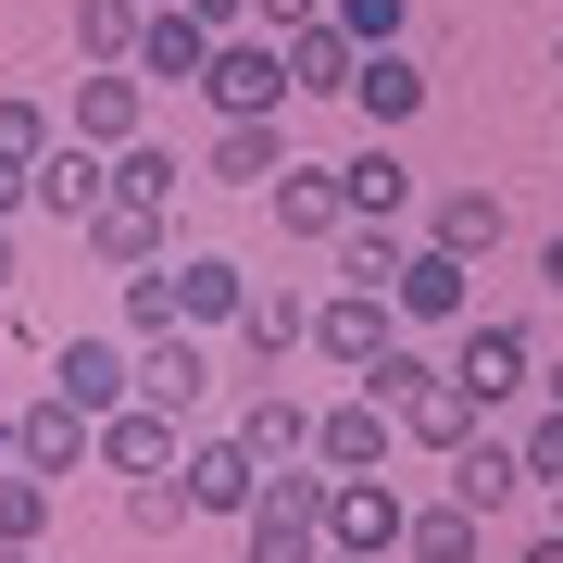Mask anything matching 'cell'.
Wrapping results in <instances>:
<instances>
[{
    "mask_svg": "<svg viewBox=\"0 0 563 563\" xmlns=\"http://www.w3.org/2000/svg\"><path fill=\"white\" fill-rule=\"evenodd\" d=\"M201 101H213V125H225V113H288V51H276V25H225L213 63H201Z\"/></svg>",
    "mask_w": 563,
    "mask_h": 563,
    "instance_id": "obj_1",
    "label": "cell"
},
{
    "mask_svg": "<svg viewBox=\"0 0 563 563\" xmlns=\"http://www.w3.org/2000/svg\"><path fill=\"white\" fill-rule=\"evenodd\" d=\"M0 439H13V463H25V476H51V488H63V476H101V413H76L63 388H38Z\"/></svg>",
    "mask_w": 563,
    "mask_h": 563,
    "instance_id": "obj_2",
    "label": "cell"
},
{
    "mask_svg": "<svg viewBox=\"0 0 563 563\" xmlns=\"http://www.w3.org/2000/svg\"><path fill=\"white\" fill-rule=\"evenodd\" d=\"M451 376L476 388V413H501L514 388H539V339H526L514 313H463L451 325Z\"/></svg>",
    "mask_w": 563,
    "mask_h": 563,
    "instance_id": "obj_3",
    "label": "cell"
},
{
    "mask_svg": "<svg viewBox=\"0 0 563 563\" xmlns=\"http://www.w3.org/2000/svg\"><path fill=\"white\" fill-rule=\"evenodd\" d=\"M63 139H88V151L151 139V76H139V63H88V76H76V101H63Z\"/></svg>",
    "mask_w": 563,
    "mask_h": 563,
    "instance_id": "obj_4",
    "label": "cell"
},
{
    "mask_svg": "<svg viewBox=\"0 0 563 563\" xmlns=\"http://www.w3.org/2000/svg\"><path fill=\"white\" fill-rule=\"evenodd\" d=\"M388 339H401V301H388V288H325L313 301V363H339V376H363V363H376Z\"/></svg>",
    "mask_w": 563,
    "mask_h": 563,
    "instance_id": "obj_5",
    "label": "cell"
},
{
    "mask_svg": "<svg viewBox=\"0 0 563 563\" xmlns=\"http://www.w3.org/2000/svg\"><path fill=\"white\" fill-rule=\"evenodd\" d=\"M176 476H188V501H201L213 526H239V514L263 501V451L239 439V426H201V439L176 451Z\"/></svg>",
    "mask_w": 563,
    "mask_h": 563,
    "instance_id": "obj_6",
    "label": "cell"
},
{
    "mask_svg": "<svg viewBox=\"0 0 563 563\" xmlns=\"http://www.w3.org/2000/svg\"><path fill=\"white\" fill-rule=\"evenodd\" d=\"M139 401H163V413L213 401V325H151L139 339Z\"/></svg>",
    "mask_w": 563,
    "mask_h": 563,
    "instance_id": "obj_7",
    "label": "cell"
},
{
    "mask_svg": "<svg viewBox=\"0 0 563 563\" xmlns=\"http://www.w3.org/2000/svg\"><path fill=\"white\" fill-rule=\"evenodd\" d=\"M439 463H451V501H463V514H488V526H501V514L526 501V451L501 439V426H463V439H451Z\"/></svg>",
    "mask_w": 563,
    "mask_h": 563,
    "instance_id": "obj_8",
    "label": "cell"
},
{
    "mask_svg": "<svg viewBox=\"0 0 563 563\" xmlns=\"http://www.w3.org/2000/svg\"><path fill=\"white\" fill-rule=\"evenodd\" d=\"M388 451H401V413L363 401V388L313 413V463H325V476H388Z\"/></svg>",
    "mask_w": 563,
    "mask_h": 563,
    "instance_id": "obj_9",
    "label": "cell"
},
{
    "mask_svg": "<svg viewBox=\"0 0 563 563\" xmlns=\"http://www.w3.org/2000/svg\"><path fill=\"white\" fill-rule=\"evenodd\" d=\"M76 239H88V263H113V276H139V263H163V251H176V201H139V188H113V201L88 213Z\"/></svg>",
    "mask_w": 563,
    "mask_h": 563,
    "instance_id": "obj_10",
    "label": "cell"
},
{
    "mask_svg": "<svg viewBox=\"0 0 563 563\" xmlns=\"http://www.w3.org/2000/svg\"><path fill=\"white\" fill-rule=\"evenodd\" d=\"M288 163H301V151H288V113H225V125H213V151H201V176H213V188H251V201H263Z\"/></svg>",
    "mask_w": 563,
    "mask_h": 563,
    "instance_id": "obj_11",
    "label": "cell"
},
{
    "mask_svg": "<svg viewBox=\"0 0 563 563\" xmlns=\"http://www.w3.org/2000/svg\"><path fill=\"white\" fill-rule=\"evenodd\" d=\"M176 451H188V413H163V401L101 413V476H176Z\"/></svg>",
    "mask_w": 563,
    "mask_h": 563,
    "instance_id": "obj_12",
    "label": "cell"
},
{
    "mask_svg": "<svg viewBox=\"0 0 563 563\" xmlns=\"http://www.w3.org/2000/svg\"><path fill=\"white\" fill-rule=\"evenodd\" d=\"M276 239H301V251H339V225H351V188H339V163H288L276 188Z\"/></svg>",
    "mask_w": 563,
    "mask_h": 563,
    "instance_id": "obj_13",
    "label": "cell"
},
{
    "mask_svg": "<svg viewBox=\"0 0 563 563\" xmlns=\"http://www.w3.org/2000/svg\"><path fill=\"white\" fill-rule=\"evenodd\" d=\"M51 388H63L76 413L139 401V339H63V351H51Z\"/></svg>",
    "mask_w": 563,
    "mask_h": 563,
    "instance_id": "obj_14",
    "label": "cell"
},
{
    "mask_svg": "<svg viewBox=\"0 0 563 563\" xmlns=\"http://www.w3.org/2000/svg\"><path fill=\"white\" fill-rule=\"evenodd\" d=\"M401 488H388V476H339V488H325V539H339V551H376V563H401Z\"/></svg>",
    "mask_w": 563,
    "mask_h": 563,
    "instance_id": "obj_15",
    "label": "cell"
},
{
    "mask_svg": "<svg viewBox=\"0 0 563 563\" xmlns=\"http://www.w3.org/2000/svg\"><path fill=\"white\" fill-rule=\"evenodd\" d=\"M351 113L376 125V139H401V125L426 113V63H413V38H388V51L351 63Z\"/></svg>",
    "mask_w": 563,
    "mask_h": 563,
    "instance_id": "obj_16",
    "label": "cell"
},
{
    "mask_svg": "<svg viewBox=\"0 0 563 563\" xmlns=\"http://www.w3.org/2000/svg\"><path fill=\"white\" fill-rule=\"evenodd\" d=\"M388 301H401V325H463V313H476V263L439 251V239H413V263H401Z\"/></svg>",
    "mask_w": 563,
    "mask_h": 563,
    "instance_id": "obj_17",
    "label": "cell"
},
{
    "mask_svg": "<svg viewBox=\"0 0 563 563\" xmlns=\"http://www.w3.org/2000/svg\"><path fill=\"white\" fill-rule=\"evenodd\" d=\"M239 351H251V388L276 376L288 351H313V288H288V276L251 288V301H239Z\"/></svg>",
    "mask_w": 563,
    "mask_h": 563,
    "instance_id": "obj_18",
    "label": "cell"
},
{
    "mask_svg": "<svg viewBox=\"0 0 563 563\" xmlns=\"http://www.w3.org/2000/svg\"><path fill=\"white\" fill-rule=\"evenodd\" d=\"M288 101H351V63H363V38H351V25L339 13H313V25H288Z\"/></svg>",
    "mask_w": 563,
    "mask_h": 563,
    "instance_id": "obj_19",
    "label": "cell"
},
{
    "mask_svg": "<svg viewBox=\"0 0 563 563\" xmlns=\"http://www.w3.org/2000/svg\"><path fill=\"white\" fill-rule=\"evenodd\" d=\"M101 201H113V151L51 139V151H38V213H51V225H88Z\"/></svg>",
    "mask_w": 563,
    "mask_h": 563,
    "instance_id": "obj_20",
    "label": "cell"
},
{
    "mask_svg": "<svg viewBox=\"0 0 563 563\" xmlns=\"http://www.w3.org/2000/svg\"><path fill=\"white\" fill-rule=\"evenodd\" d=\"M201 63H213V25L188 13V0H151V25H139V76H151V88H201Z\"/></svg>",
    "mask_w": 563,
    "mask_h": 563,
    "instance_id": "obj_21",
    "label": "cell"
},
{
    "mask_svg": "<svg viewBox=\"0 0 563 563\" xmlns=\"http://www.w3.org/2000/svg\"><path fill=\"white\" fill-rule=\"evenodd\" d=\"M388 413H401V439H413V451H451L463 426H488V413H476V388H463L451 363H426V376H413V388H401Z\"/></svg>",
    "mask_w": 563,
    "mask_h": 563,
    "instance_id": "obj_22",
    "label": "cell"
},
{
    "mask_svg": "<svg viewBox=\"0 0 563 563\" xmlns=\"http://www.w3.org/2000/svg\"><path fill=\"white\" fill-rule=\"evenodd\" d=\"M426 239L463 251V263H488L514 239V201H501V188H439V201H426Z\"/></svg>",
    "mask_w": 563,
    "mask_h": 563,
    "instance_id": "obj_23",
    "label": "cell"
},
{
    "mask_svg": "<svg viewBox=\"0 0 563 563\" xmlns=\"http://www.w3.org/2000/svg\"><path fill=\"white\" fill-rule=\"evenodd\" d=\"M251 301V263H225V251H176V313L188 325H239Z\"/></svg>",
    "mask_w": 563,
    "mask_h": 563,
    "instance_id": "obj_24",
    "label": "cell"
},
{
    "mask_svg": "<svg viewBox=\"0 0 563 563\" xmlns=\"http://www.w3.org/2000/svg\"><path fill=\"white\" fill-rule=\"evenodd\" d=\"M339 188H351V213H376V225H401V213H413V163L388 151V139H363V151L339 163Z\"/></svg>",
    "mask_w": 563,
    "mask_h": 563,
    "instance_id": "obj_25",
    "label": "cell"
},
{
    "mask_svg": "<svg viewBox=\"0 0 563 563\" xmlns=\"http://www.w3.org/2000/svg\"><path fill=\"white\" fill-rule=\"evenodd\" d=\"M239 439H251L263 463H301V451H313V401H288V388L263 376L251 401H239Z\"/></svg>",
    "mask_w": 563,
    "mask_h": 563,
    "instance_id": "obj_26",
    "label": "cell"
},
{
    "mask_svg": "<svg viewBox=\"0 0 563 563\" xmlns=\"http://www.w3.org/2000/svg\"><path fill=\"white\" fill-rule=\"evenodd\" d=\"M401 263H413L401 225H376V213H351V225H339V276H351V288H401Z\"/></svg>",
    "mask_w": 563,
    "mask_h": 563,
    "instance_id": "obj_27",
    "label": "cell"
},
{
    "mask_svg": "<svg viewBox=\"0 0 563 563\" xmlns=\"http://www.w3.org/2000/svg\"><path fill=\"white\" fill-rule=\"evenodd\" d=\"M201 501H188V476H125V539H188Z\"/></svg>",
    "mask_w": 563,
    "mask_h": 563,
    "instance_id": "obj_28",
    "label": "cell"
},
{
    "mask_svg": "<svg viewBox=\"0 0 563 563\" xmlns=\"http://www.w3.org/2000/svg\"><path fill=\"white\" fill-rule=\"evenodd\" d=\"M476 539H488V514L439 501V514H413V526H401V563H476Z\"/></svg>",
    "mask_w": 563,
    "mask_h": 563,
    "instance_id": "obj_29",
    "label": "cell"
},
{
    "mask_svg": "<svg viewBox=\"0 0 563 563\" xmlns=\"http://www.w3.org/2000/svg\"><path fill=\"white\" fill-rule=\"evenodd\" d=\"M139 25H151V0H76V51L88 63H139Z\"/></svg>",
    "mask_w": 563,
    "mask_h": 563,
    "instance_id": "obj_30",
    "label": "cell"
},
{
    "mask_svg": "<svg viewBox=\"0 0 563 563\" xmlns=\"http://www.w3.org/2000/svg\"><path fill=\"white\" fill-rule=\"evenodd\" d=\"M38 539H51V476L13 463V476H0V551H38Z\"/></svg>",
    "mask_w": 563,
    "mask_h": 563,
    "instance_id": "obj_31",
    "label": "cell"
},
{
    "mask_svg": "<svg viewBox=\"0 0 563 563\" xmlns=\"http://www.w3.org/2000/svg\"><path fill=\"white\" fill-rule=\"evenodd\" d=\"M63 139V113L51 101H25V88H0V163H25V176H38V151Z\"/></svg>",
    "mask_w": 563,
    "mask_h": 563,
    "instance_id": "obj_32",
    "label": "cell"
},
{
    "mask_svg": "<svg viewBox=\"0 0 563 563\" xmlns=\"http://www.w3.org/2000/svg\"><path fill=\"white\" fill-rule=\"evenodd\" d=\"M151 325H188V313H176V251L125 276V339H151Z\"/></svg>",
    "mask_w": 563,
    "mask_h": 563,
    "instance_id": "obj_33",
    "label": "cell"
},
{
    "mask_svg": "<svg viewBox=\"0 0 563 563\" xmlns=\"http://www.w3.org/2000/svg\"><path fill=\"white\" fill-rule=\"evenodd\" d=\"M176 176H188V163L163 151V139H125L113 151V188H139V201H176Z\"/></svg>",
    "mask_w": 563,
    "mask_h": 563,
    "instance_id": "obj_34",
    "label": "cell"
},
{
    "mask_svg": "<svg viewBox=\"0 0 563 563\" xmlns=\"http://www.w3.org/2000/svg\"><path fill=\"white\" fill-rule=\"evenodd\" d=\"M514 451H526V488H563V401H539L514 426Z\"/></svg>",
    "mask_w": 563,
    "mask_h": 563,
    "instance_id": "obj_35",
    "label": "cell"
},
{
    "mask_svg": "<svg viewBox=\"0 0 563 563\" xmlns=\"http://www.w3.org/2000/svg\"><path fill=\"white\" fill-rule=\"evenodd\" d=\"M325 13L351 25L363 51H388V38H413V0H325Z\"/></svg>",
    "mask_w": 563,
    "mask_h": 563,
    "instance_id": "obj_36",
    "label": "cell"
},
{
    "mask_svg": "<svg viewBox=\"0 0 563 563\" xmlns=\"http://www.w3.org/2000/svg\"><path fill=\"white\" fill-rule=\"evenodd\" d=\"M13 213H38V176H25V163H0V225Z\"/></svg>",
    "mask_w": 563,
    "mask_h": 563,
    "instance_id": "obj_37",
    "label": "cell"
},
{
    "mask_svg": "<svg viewBox=\"0 0 563 563\" xmlns=\"http://www.w3.org/2000/svg\"><path fill=\"white\" fill-rule=\"evenodd\" d=\"M325 13V0H251V25H276V38H288V25H313Z\"/></svg>",
    "mask_w": 563,
    "mask_h": 563,
    "instance_id": "obj_38",
    "label": "cell"
},
{
    "mask_svg": "<svg viewBox=\"0 0 563 563\" xmlns=\"http://www.w3.org/2000/svg\"><path fill=\"white\" fill-rule=\"evenodd\" d=\"M188 13H201L213 38H225V25H251V0H188Z\"/></svg>",
    "mask_w": 563,
    "mask_h": 563,
    "instance_id": "obj_39",
    "label": "cell"
},
{
    "mask_svg": "<svg viewBox=\"0 0 563 563\" xmlns=\"http://www.w3.org/2000/svg\"><path fill=\"white\" fill-rule=\"evenodd\" d=\"M539 288H551V301H563V225H551V239H539Z\"/></svg>",
    "mask_w": 563,
    "mask_h": 563,
    "instance_id": "obj_40",
    "label": "cell"
},
{
    "mask_svg": "<svg viewBox=\"0 0 563 563\" xmlns=\"http://www.w3.org/2000/svg\"><path fill=\"white\" fill-rule=\"evenodd\" d=\"M514 563H563V526H539V539H526V551H514Z\"/></svg>",
    "mask_w": 563,
    "mask_h": 563,
    "instance_id": "obj_41",
    "label": "cell"
},
{
    "mask_svg": "<svg viewBox=\"0 0 563 563\" xmlns=\"http://www.w3.org/2000/svg\"><path fill=\"white\" fill-rule=\"evenodd\" d=\"M13 276H25V251H13V225H0V288H13Z\"/></svg>",
    "mask_w": 563,
    "mask_h": 563,
    "instance_id": "obj_42",
    "label": "cell"
},
{
    "mask_svg": "<svg viewBox=\"0 0 563 563\" xmlns=\"http://www.w3.org/2000/svg\"><path fill=\"white\" fill-rule=\"evenodd\" d=\"M539 401H563V351H551V363H539Z\"/></svg>",
    "mask_w": 563,
    "mask_h": 563,
    "instance_id": "obj_43",
    "label": "cell"
},
{
    "mask_svg": "<svg viewBox=\"0 0 563 563\" xmlns=\"http://www.w3.org/2000/svg\"><path fill=\"white\" fill-rule=\"evenodd\" d=\"M313 563H376V551H339V539H325V551H313Z\"/></svg>",
    "mask_w": 563,
    "mask_h": 563,
    "instance_id": "obj_44",
    "label": "cell"
},
{
    "mask_svg": "<svg viewBox=\"0 0 563 563\" xmlns=\"http://www.w3.org/2000/svg\"><path fill=\"white\" fill-rule=\"evenodd\" d=\"M539 501H551V526H563V488H539Z\"/></svg>",
    "mask_w": 563,
    "mask_h": 563,
    "instance_id": "obj_45",
    "label": "cell"
},
{
    "mask_svg": "<svg viewBox=\"0 0 563 563\" xmlns=\"http://www.w3.org/2000/svg\"><path fill=\"white\" fill-rule=\"evenodd\" d=\"M0 476H13V439H0Z\"/></svg>",
    "mask_w": 563,
    "mask_h": 563,
    "instance_id": "obj_46",
    "label": "cell"
},
{
    "mask_svg": "<svg viewBox=\"0 0 563 563\" xmlns=\"http://www.w3.org/2000/svg\"><path fill=\"white\" fill-rule=\"evenodd\" d=\"M0 563H38V551H0Z\"/></svg>",
    "mask_w": 563,
    "mask_h": 563,
    "instance_id": "obj_47",
    "label": "cell"
},
{
    "mask_svg": "<svg viewBox=\"0 0 563 563\" xmlns=\"http://www.w3.org/2000/svg\"><path fill=\"white\" fill-rule=\"evenodd\" d=\"M551 76H563V38H551Z\"/></svg>",
    "mask_w": 563,
    "mask_h": 563,
    "instance_id": "obj_48",
    "label": "cell"
},
{
    "mask_svg": "<svg viewBox=\"0 0 563 563\" xmlns=\"http://www.w3.org/2000/svg\"><path fill=\"white\" fill-rule=\"evenodd\" d=\"M0 351H13V325H0Z\"/></svg>",
    "mask_w": 563,
    "mask_h": 563,
    "instance_id": "obj_49",
    "label": "cell"
}]
</instances>
